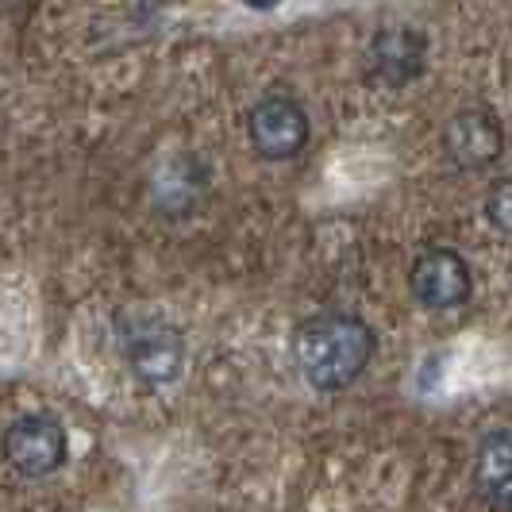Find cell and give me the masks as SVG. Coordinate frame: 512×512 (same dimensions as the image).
I'll list each match as a JSON object with an SVG mask.
<instances>
[{
    "label": "cell",
    "instance_id": "6",
    "mask_svg": "<svg viewBox=\"0 0 512 512\" xmlns=\"http://www.w3.org/2000/svg\"><path fill=\"white\" fill-rule=\"evenodd\" d=\"M424 70V35L412 27H385L370 47V77L378 85H409L412 77Z\"/></svg>",
    "mask_w": 512,
    "mask_h": 512
},
{
    "label": "cell",
    "instance_id": "7",
    "mask_svg": "<svg viewBox=\"0 0 512 512\" xmlns=\"http://www.w3.org/2000/svg\"><path fill=\"white\" fill-rule=\"evenodd\" d=\"M128 359L143 382H174L181 370V339L162 324H135L128 332Z\"/></svg>",
    "mask_w": 512,
    "mask_h": 512
},
{
    "label": "cell",
    "instance_id": "2",
    "mask_svg": "<svg viewBox=\"0 0 512 512\" xmlns=\"http://www.w3.org/2000/svg\"><path fill=\"white\" fill-rule=\"evenodd\" d=\"M4 459L24 478L54 474L66 462V432L51 416H24L4 432Z\"/></svg>",
    "mask_w": 512,
    "mask_h": 512
},
{
    "label": "cell",
    "instance_id": "5",
    "mask_svg": "<svg viewBox=\"0 0 512 512\" xmlns=\"http://www.w3.org/2000/svg\"><path fill=\"white\" fill-rule=\"evenodd\" d=\"M443 147H447V158L459 170H486L505 151V135H501V124L493 120V112L466 108V112L447 120Z\"/></svg>",
    "mask_w": 512,
    "mask_h": 512
},
{
    "label": "cell",
    "instance_id": "8",
    "mask_svg": "<svg viewBox=\"0 0 512 512\" xmlns=\"http://www.w3.org/2000/svg\"><path fill=\"white\" fill-rule=\"evenodd\" d=\"M474 486L493 512H512V432L482 439L474 459Z\"/></svg>",
    "mask_w": 512,
    "mask_h": 512
},
{
    "label": "cell",
    "instance_id": "4",
    "mask_svg": "<svg viewBox=\"0 0 512 512\" xmlns=\"http://www.w3.org/2000/svg\"><path fill=\"white\" fill-rule=\"evenodd\" d=\"M409 285L420 305L443 312V308H459L470 297V270H466L462 255L436 247L412 262Z\"/></svg>",
    "mask_w": 512,
    "mask_h": 512
},
{
    "label": "cell",
    "instance_id": "9",
    "mask_svg": "<svg viewBox=\"0 0 512 512\" xmlns=\"http://www.w3.org/2000/svg\"><path fill=\"white\" fill-rule=\"evenodd\" d=\"M486 216H489V224H493V228L512 239V178H501V181H493V185H489Z\"/></svg>",
    "mask_w": 512,
    "mask_h": 512
},
{
    "label": "cell",
    "instance_id": "1",
    "mask_svg": "<svg viewBox=\"0 0 512 512\" xmlns=\"http://www.w3.org/2000/svg\"><path fill=\"white\" fill-rule=\"evenodd\" d=\"M297 366L316 389H347L374 359V332L355 316H312L297 332Z\"/></svg>",
    "mask_w": 512,
    "mask_h": 512
},
{
    "label": "cell",
    "instance_id": "10",
    "mask_svg": "<svg viewBox=\"0 0 512 512\" xmlns=\"http://www.w3.org/2000/svg\"><path fill=\"white\" fill-rule=\"evenodd\" d=\"M243 4H247V8H258V12H262V8H274L278 0H243Z\"/></svg>",
    "mask_w": 512,
    "mask_h": 512
},
{
    "label": "cell",
    "instance_id": "3",
    "mask_svg": "<svg viewBox=\"0 0 512 512\" xmlns=\"http://www.w3.org/2000/svg\"><path fill=\"white\" fill-rule=\"evenodd\" d=\"M247 131H251V147L270 162H285L297 158L308 143V116L305 108L289 97H266L251 108L247 116Z\"/></svg>",
    "mask_w": 512,
    "mask_h": 512
}]
</instances>
